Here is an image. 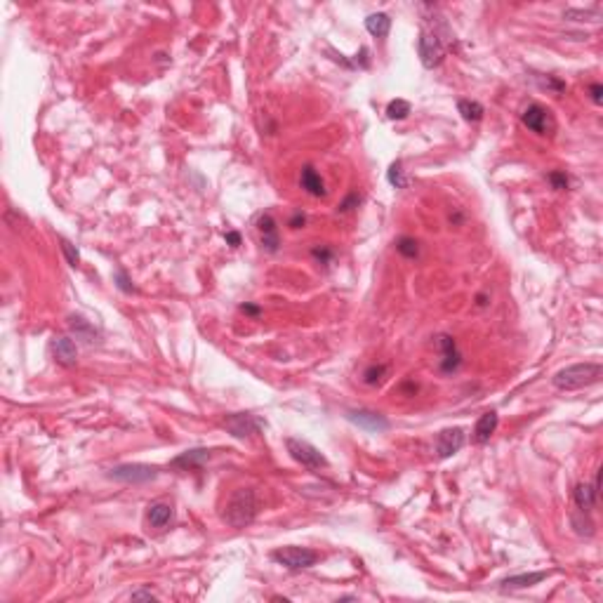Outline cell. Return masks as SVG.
I'll return each instance as SVG.
<instances>
[{
	"instance_id": "cell-8",
	"label": "cell",
	"mask_w": 603,
	"mask_h": 603,
	"mask_svg": "<svg viewBox=\"0 0 603 603\" xmlns=\"http://www.w3.org/2000/svg\"><path fill=\"white\" fill-rule=\"evenodd\" d=\"M521 123L535 135H552L554 128H557L549 109H545V106L540 104H530L528 109L521 113Z\"/></svg>"
},
{
	"instance_id": "cell-21",
	"label": "cell",
	"mask_w": 603,
	"mask_h": 603,
	"mask_svg": "<svg viewBox=\"0 0 603 603\" xmlns=\"http://www.w3.org/2000/svg\"><path fill=\"white\" fill-rule=\"evenodd\" d=\"M366 28H368L370 35H375V38H384V35L389 33V28H391V17L384 15V12H375V15H368Z\"/></svg>"
},
{
	"instance_id": "cell-36",
	"label": "cell",
	"mask_w": 603,
	"mask_h": 603,
	"mask_svg": "<svg viewBox=\"0 0 603 603\" xmlns=\"http://www.w3.org/2000/svg\"><path fill=\"white\" fill-rule=\"evenodd\" d=\"M133 599H135V601H137V599L153 601V599H156V594H153V592H146V589H139V592H133Z\"/></svg>"
},
{
	"instance_id": "cell-12",
	"label": "cell",
	"mask_w": 603,
	"mask_h": 603,
	"mask_svg": "<svg viewBox=\"0 0 603 603\" xmlns=\"http://www.w3.org/2000/svg\"><path fill=\"white\" fill-rule=\"evenodd\" d=\"M212 457V452L207 448H194V450H187L182 455H177L175 459L170 462V469L175 471H194V469H201L207 464V459Z\"/></svg>"
},
{
	"instance_id": "cell-4",
	"label": "cell",
	"mask_w": 603,
	"mask_h": 603,
	"mask_svg": "<svg viewBox=\"0 0 603 603\" xmlns=\"http://www.w3.org/2000/svg\"><path fill=\"white\" fill-rule=\"evenodd\" d=\"M271 559L288 570H307L319 563V552H314L309 547H280L273 549Z\"/></svg>"
},
{
	"instance_id": "cell-31",
	"label": "cell",
	"mask_w": 603,
	"mask_h": 603,
	"mask_svg": "<svg viewBox=\"0 0 603 603\" xmlns=\"http://www.w3.org/2000/svg\"><path fill=\"white\" fill-rule=\"evenodd\" d=\"M312 255H314V260H316V262H321V264H325V266L330 264L332 257H335V253H332V250L328 248V246H316V248L312 250Z\"/></svg>"
},
{
	"instance_id": "cell-22",
	"label": "cell",
	"mask_w": 603,
	"mask_h": 603,
	"mask_svg": "<svg viewBox=\"0 0 603 603\" xmlns=\"http://www.w3.org/2000/svg\"><path fill=\"white\" fill-rule=\"evenodd\" d=\"M457 111L462 113V118L467 123H479L483 118V113H486V109H483L479 101H471V99H459Z\"/></svg>"
},
{
	"instance_id": "cell-38",
	"label": "cell",
	"mask_w": 603,
	"mask_h": 603,
	"mask_svg": "<svg viewBox=\"0 0 603 603\" xmlns=\"http://www.w3.org/2000/svg\"><path fill=\"white\" fill-rule=\"evenodd\" d=\"M476 304H479V307H488V295H479V297H476Z\"/></svg>"
},
{
	"instance_id": "cell-19",
	"label": "cell",
	"mask_w": 603,
	"mask_h": 603,
	"mask_svg": "<svg viewBox=\"0 0 603 603\" xmlns=\"http://www.w3.org/2000/svg\"><path fill=\"white\" fill-rule=\"evenodd\" d=\"M69 330L76 339H80V342L85 344H94L99 339L97 328L83 319V316H69Z\"/></svg>"
},
{
	"instance_id": "cell-6",
	"label": "cell",
	"mask_w": 603,
	"mask_h": 603,
	"mask_svg": "<svg viewBox=\"0 0 603 603\" xmlns=\"http://www.w3.org/2000/svg\"><path fill=\"white\" fill-rule=\"evenodd\" d=\"M285 448H288L290 457L295 459V462H300L302 467H307V469H325L328 467V457L316 445L309 443V441L285 439Z\"/></svg>"
},
{
	"instance_id": "cell-37",
	"label": "cell",
	"mask_w": 603,
	"mask_h": 603,
	"mask_svg": "<svg viewBox=\"0 0 603 603\" xmlns=\"http://www.w3.org/2000/svg\"><path fill=\"white\" fill-rule=\"evenodd\" d=\"M241 312H246V314H250V316H260L262 309H260V307H255V304H243Z\"/></svg>"
},
{
	"instance_id": "cell-32",
	"label": "cell",
	"mask_w": 603,
	"mask_h": 603,
	"mask_svg": "<svg viewBox=\"0 0 603 603\" xmlns=\"http://www.w3.org/2000/svg\"><path fill=\"white\" fill-rule=\"evenodd\" d=\"M358 203H361V196H358L356 191H354V194H349L342 203H339L337 212H351L354 207H358Z\"/></svg>"
},
{
	"instance_id": "cell-33",
	"label": "cell",
	"mask_w": 603,
	"mask_h": 603,
	"mask_svg": "<svg viewBox=\"0 0 603 603\" xmlns=\"http://www.w3.org/2000/svg\"><path fill=\"white\" fill-rule=\"evenodd\" d=\"M589 97H592L594 104H601V101H603V85H601V83H592V85H589Z\"/></svg>"
},
{
	"instance_id": "cell-28",
	"label": "cell",
	"mask_w": 603,
	"mask_h": 603,
	"mask_svg": "<svg viewBox=\"0 0 603 603\" xmlns=\"http://www.w3.org/2000/svg\"><path fill=\"white\" fill-rule=\"evenodd\" d=\"M387 377V366H377V363H375V366H370L366 373H363V382H366V384H370V387H375V384H382V380Z\"/></svg>"
},
{
	"instance_id": "cell-3",
	"label": "cell",
	"mask_w": 603,
	"mask_h": 603,
	"mask_svg": "<svg viewBox=\"0 0 603 603\" xmlns=\"http://www.w3.org/2000/svg\"><path fill=\"white\" fill-rule=\"evenodd\" d=\"M160 474V469L156 464H142V462H130V464H118V467H111L106 471L111 481L118 483H128V486H142V483H151L156 481Z\"/></svg>"
},
{
	"instance_id": "cell-29",
	"label": "cell",
	"mask_w": 603,
	"mask_h": 603,
	"mask_svg": "<svg viewBox=\"0 0 603 603\" xmlns=\"http://www.w3.org/2000/svg\"><path fill=\"white\" fill-rule=\"evenodd\" d=\"M113 283L118 285V290L128 292V295H130V292H137V288L133 285V280H130V276H128V273L123 271V269H118V271L113 273Z\"/></svg>"
},
{
	"instance_id": "cell-35",
	"label": "cell",
	"mask_w": 603,
	"mask_h": 603,
	"mask_svg": "<svg viewBox=\"0 0 603 603\" xmlns=\"http://www.w3.org/2000/svg\"><path fill=\"white\" fill-rule=\"evenodd\" d=\"M224 238H226V243H229L231 248H238V246H241V234H238V231H226Z\"/></svg>"
},
{
	"instance_id": "cell-15",
	"label": "cell",
	"mask_w": 603,
	"mask_h": 603,
	"mask_svg": "<svg viewBox=\"0 0 603 603\" xmlns=\"http://www.w3.org/2000/svg\"><path fill=\"white\" fill-rule=\"evenodd\" d=\"M572 498H575L577 509H580L582 514H589L596 504V498H599V474H596L594 483H577Z\"/></svg>"
},
{
	"instance_id": "cell-25",
	"label": "cell",
	"mask_w": 603,
	"mask_h": 603,
	"mask_svg": "<svg viewBox=\"0 0 603 603\" xmlns=\"http://www.w3.org/2000/svg\"><path fill=\"white\" fill-rule=\"evenodd\" d=\"M387 179H389V184L393 189H405L408 187V179H405L403 175V165L401 160H396V163H391L389 172H387Z\"/></svg>"
},
{
	"instance_id": "cell-23",
	"label": "cell",
	"mask_w": 603,
	"mask_h": 603,
	"mask_svg": "<svg viewBox=\"0 0 603 603\" xmlns=\"http://www.w3.org/2000/svg\"><path fill=\"white\" fill-rule=\"evenodd\" d=\"M410 111H413V106L405 99H391L389 104H387V116H389L391 121H405V118L410 116Z\"/></svg>"
},
{
	"instance_id": "cell-20",
	"label": "cell",
	"mask_w": 603,
	"mask_h": 603,
	"mask_svg": "<svg viewBox=\"0 0 603 603\" xmlns=\"http://www.w3.org/2000/svg\"><path fill=\"white\" fill-rule=\"evenodd\" d=\"M175 518V509L168 502H153L146 509V521L153 525V528H168Z\"/></svg>"
},
{
	"instance_id": "cell-2",
	"label": "cell",
	"mask_w": 603,
	"mask_h": 603,
	"mask_svg": "<svg viewBox=\"0 0 603 603\" xmlns=\"http://www.w3.org/2000/svg\"><path fill=\"white\" fill-rule=\"evenodd\" d=\"M601 375H603L601 363H575V366L559 370L552 377V384L559 391H580L592 384H599Z\"/></svg>"
},
{
	"instance_id": "cell-30",
	"label": "cell",
	"mask_w": 603,
	"mask_h": 603,
	"mask_svg": "<svg viewBox=\"0 0 603 603\" xmlns=\"http://www.w3.org/2000/svg\"><path fill=\"white\" fill-rule=\"evenodd\" d=\"M547 179H549V184H552V187L557 189V191H566V189H568V184H570V179H568V175H566V172H549Z\"/></svg>"
},
{
	"instance_id": "cell-34",
	"label": "cell",
	"mask_w": 603,
	"mask_h": 603,
	"mask_svg": "<svg viewBox=\"0 0 603 603\" xmlns=\"http://www.w3.org/2000/svg\"><path fill=\"white\" fill-rule=\"evenodd\" d=\"M307 224V214L304 212H295L290 219V229H302V226Z\"/></svg>"
},
{
	"instance_id": "cell-11",
	"label": "cell",
	"mask_w": 603,
	"mask_h": 603,
	"mask_svg": "<svg viewBox=\"0 0 603 603\" xmlns=\"http://www.w3.org/2000/svg\"><path fill=\"white\" fill-rule=\"evenodd\" d=\"M52 356H55V361L59 363L62 368H74L76 363H78V346H76V342L71 337H52Z\"/></svg>"
},
{
	"instance_id": "cell-27",
	"label": "cell",
	"mask_w": 603,
	"mask_h": 603,
	"mask_svg": "<svg viewBox=\"0 0 603 603\" xmlns=\"http://www.w3.org/2000/svg\"><path fill=\"white\" fill-rule=\"evenodd\" d=\"M57 241H59V248H62L64 257H67V262H69V266H74V269L78 266V264H80V253H78V250H76L74 243L67 241V238H62V236H59Z\"/></svg>"
},
{
	"instance_id": "cell-18",
	"label": "cell",
	"mask_w": 603,
	"mask_h": 603,
	"mask_svg": "<svg viewBox=\"0 0 603 603\" xmlns=\"http://www.w3.org/2000/svg\"><path fill=\"white\" fill-rule=\"evenodd\" d=\"M300 184H302V189L307 191L309 196H316V198H321V196L328 194L323 177H321V172L316 170L314 165H304V168H302V172H300Z\"/></svg>"
},
{
	"instance_id": "cell-14",
	"label": "cell",
	"mask_w": 603,
	"mask_h": 603,
	"mask_svg": "<svg viewBox=\"0 0 603 603\" xmlns=\"http://www.w3.org/2000/svg\"><path fill=\"white\" fill-rule=\"evenodd\" d=\"M257 231L262 236V248L266 253H278V246H280V238H278V224L271 214H262L257 219Z\"/></svg>"
},
{
	"instance_id": "cell-7",
	"label": "cell",
	"mask_w": 603,
	"mask_h": 603,
	"mask_svg": "<svg viewBox=\"0 0 603 603\" xmlns=\"http://www.w3.org/2000/svg\"><path fill=\"white\" fill-rule=\"evenodd\" d=\"M222 427L231 436H236V439H248V436L257 434L260 429L264 427V422H262L260 417L250 415V413H234V415H226L224 417Z\"/></svg>"
},
{
	"instance_id": "cell-17",
	"label": "cell",
	"mask_w": 603,
	"mask_h": 603,
	"mask_svg": "<svg viewBox=\"0 0 603 603\" xmlns=\"http://www.w3.org/2000/svg\"><path fill=\"white\" fill-rule=\"evenodd\" d=\"M552 575V570H537V572H521V575H509L504 580H500V587L502 589H525V587H535L542 580Z\"/></svg>"
},
{
	"instance_id": "cell-1",
	"label": "cell",
	"mask_w": 603,
	"mask_h": 603,
	"mask_svg": "<svg viewBox=\"0 0 603 603\" xmlns=\"http://www.w3.org/2000/svg\"><path fill=\"white\" fill-rule=\"evenodd\" d=\"M257 511H260L257 493L253 488H236L231 493V498L226 500L222 518L231 528H246V525H250L257 518Z\"/></svg>"
},
{
	"instance_id": "cell-9",
	"label": "cell",
	"mask_w": 603,
	"mask_h": 603,
	"mask_svg": "<svg viewBox=\"0 0 603 603\" xmlns=\"http://www.w3.org/2000/svg\"><path fill=\"white\" fill-rule=\"evenodd\" d=\"M346 420L354 422L356 427L366 429V432H370V434H384L387 429L391 427V422L387 420L382 413H375V410H366V408L346 410Z\"/></svg>"
},
{
	"instance_id": "cell-26",
	"label": "cell",
	"mask_w": 603,
	"mask_h": 603,
	"mask_svg": "<svg viewBox=\"0 0 603 603\" xmlns=\"http://www.w3.org/2000/svg\"><path fill=\"white\" fill-rule=\"evenodd\" d=\"M563 19H570V22H594L599 19V10H577V8H570L563 12Z\"/></svg>"
},
{
	"instance_id": "cell-16",
	"label": "cell",
	"mask_w": 603,
	"mask_h": 603,
	"mask_svg": "<svg viewBox=\"0 0 603 603\" xmlns=\"http://www.w3.org/2000/svg\"><path fill=\"white\" fill-rule=\"evenodd\" d=\"M498 425H500V417H498L495 410L483 413L479 420H476L474 432H471V434H474V436H471V439H474V443H479V445L488 443V441H491V436L495 434V429H498Z\"/></svg>"
},
{
	"instance_id": "cell-5",
	"label": "cell",
	"mask_w": 603,
	"mask_h": 603,
	"mask_svg": "<svg viewBox=\"0 0 603 603\" xmlns=\"http://www.w3.org/2000/svg\"><path fill=\"white\" fill-rule=\"evenodd\" d=\"M417 52H420V62L425 69H434L443 62L445 57V40L436 35L432 28H422L420 38H417Z\"/></svg>"
},
{
	"instance_id": "cell-13",
	"label": "cell",
	"mask_w": 603,
	"mask_h": 603,
	"mask_svg": "<svg viewBox=\"0 0 603 603\" xmlns=\"http://www.w3.org/2000/svg\"><path fill=\"white\" fill-rule=\"evenodd\" d=\"M436 344H439L441 354H443V358H441V373L445 375L455 373V370L462 366V354H459L457 349V342L450 335H441Z\"/></svg>"
},
{
	"instance_id": "cell-10",
	"label": "cell",
	"mask_w": 603,
	"mask_h": 603,
	"mask_svg": "<svg viewBox=\"0 0 603 603\" xmlns=\"http://www.w3.org/2000/svg\"><path fill=\"white\" fill-rule=\"evenodd\" d=\"M464 441H467V434H464L462 427L443 429V432L436 436V455H439L441 459L452 457L455 452L462 450Z\"/></svg>"
},
{
	"instance_id": "cell-24",
	"label": "cell",
	"mask_w": 603,
	"mask_h": 603,
	"mask_svg": "<svg viewBox=\"0 0 603 603\" xmlns=\"http://www.w3.org/2000/svg\"><path fill=\"white\" fill-rule=\"evenodd\" d=\"M396 250L403 255V257L415 260L417 255H420V243H417L415 238H410V236H401L396 241Z\"/></svg>"
}]
</instances>
